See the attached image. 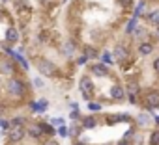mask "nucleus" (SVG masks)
I'll list each match as a JSON object with an SVG mask.
<instances>
[{
    "mask_svg": "<svg viewBox=\"0 0 159 145\" xmlns=\"http://www.w3.org/2000/svg\"><path fill=\"white\" fill-rule=\"evenodd\" d=\"M21 30V50L51 82L69 88L88 60L81 56L64 26L69 0H4Z\"/></svg>",
    "mask_w": 159,
    "mask_h": 145,
    "instance_id": "f257e3e1",
    "label": "nucleus"
},
{
    "mask_svg": "<svg viewBox=\"0 0 159 145\" xmlns=\"http://www.w3.org/2000/svg\"><path fill=\"white\" fill-rule=\"evenodd\" d=\"M109 50L127 102L142 112L159 110V34L133 15Z\"/></svg>",
    "mask_w": 159,
    "mask_h": 145,
    "instance_id": "f03ea898",
    "label": "nucleus"
},
{
    "mask_svg": "<svg viewBox=\"0 0 159 145\" xmlns=\"http://www.w3.org/2000/svg\"><path fill=\"white\" fill-rule=\"evenodd\" d=\"M139 0H69L64 26L86 60H99L133 17Z\"/></svg>",
    "mask_w": 159,
    "mask_h": 145,
    "instance_id": "7ed1b4c3",
    "label": "nucleus"
},
{
    "mask_svg": "<svg viewBox=\"0 0 159 145\" xmlns=\"http://www.w3.org/2000/svg\"><path fill=\"white\" fill-rule=\"evenodd\" d=\"M142 125L129 112H75L67 130L69 145H139Z\"/></svg>",
    "mask_w": 159,
    "mask_h": 145,
    "instance_id": "20e7f679",
    "label": "nucleus"
},
{
    "mask_svg": "<svg viewBox=\"0 0 159 145\" xmlns=\"http://www.w3.org/2000/svg\"><path fill=\"white\" fill-rule=\"evenodd\" d=\"M77 86L90 112L127 104L124 78L118 69L103 60H88L77 77Z\"/></svg>",
    "mask_w": 159,
    "mask_h": 145,
    "instance_id": "39448f33",
    "label": "nucleus"
},
{
    "mask_svg": "<svg viewBox=\"0 0 159 145\" xmlns=\"http://www.w3.org/2000/svg\"><path fill=\"white\" fill-rule=\"evenodd\" d=\"M36 104V91L21 56L0 50V117H13Z\"/></svg>",
    "mask_w": 159,
    "mask_h": 145,
    "instance_id": "423d86ee",
    "label": "nucleus"
},
{
    "mask_svg": "<svg viewBox=\"0 0 159 145\" xmlns=\"http://www.w3.org/2000/svg\"><path fill=\"white\" fill-rule=\"evenodd\" d=\"M4 145H62L52 123L38 115H13L8 121Z\"/></svg>",
    "mask_w": 159,
    "mask_h": 145,
    "instance_id": "0eeeda50",
    "label": "nucleus"
},
{
    "mask_svg": "<svg viewBox=\"0 0 159 145\" xmlns=\"http://www.w3.org/2000/svg\"><path fill=\"white\" fill-rule=\"evenodd\" d=\"M21 43L19 24L6 2L0 4V50H11Z\"/></svg>",
    "mask_w": 159,
    "mask_h": 145,
    "instance_id": "6e6552de",
    "label": "nucleus"
},
{
    "mask_svg": "<svg viewBox=\"0 0 159 145\" xmlns=\"http://www.w3.org/2000/svg\"><path fill=\"white\" fill-rule=\"evenodd\" d=\"M148 145H159V117L155 119L153 126L150 128V134H148Z\"/></svg>",
    "mask_w": 159,
    "mask_h": 145,
    "instance_id": "1a4fd4ad",
    "label": "nucleus"
},
{
    "mask_svg": "<svg viewBox=\"0 0 159 145\" xmlns=\"http://www.w3.org/2000/svg\"><path fill=\"white\" fill-rule=\"evenodd\" d=\"M140 2H144L148 8H153V6H159V0H140Z\"/></svg>",
    "mask_w": 159,
    "mask_h": 145,
    "instance_id": "9d476101",
    "label": "nucleus"
}]
</instances>
